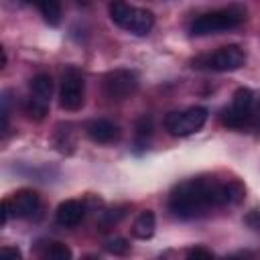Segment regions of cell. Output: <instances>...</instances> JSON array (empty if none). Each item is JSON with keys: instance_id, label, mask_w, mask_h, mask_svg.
Listing matches in <instances>:
<instances>
[{"instance_id": "1", "label": "cell", "mask_w": 260, "mask_h": 260, "mask_svg": "<svg viewBox=\"0 0 260 260\" xmlns=\"http://www.w3.org/2000/svg\"><path fill=\"white\" fill-rule=\"evenodd\" d=\"M246 187L232 179V181H215L209 177L189 179L179 183L169 199V207L177 217L193 219L211 207H223V205H236L244 199Z\"/></svg>"}, {"instance_id": "2", "label": "cell", "mask_w": 260, "mask_h": 260, "mask_svg": "<svg viewBox=\"0 0 260 260\" xmlns=\"http://www.w3.org/2000/svg\"><path fill=\"white\" fill-rule=\"evenodd\" d=\"M246 20V10L240 6H230V8H219L207 14L197 16L191 22V35L195 37H205V35H215L221 30H230L240 26Z\"/></svg>"}, {"instance_id": "3", "label": "cell", "mask_w": 260, "mask_h": 260, "mask_svg": "<svg viewBox=\"0 0 260 260\" xmlns=\"http://www.w3.org/2000/svg\"><path fill=\"white\" fill-rule=\"evenodd\" d=\"M207 110L205 108H187L181 112H169L165 118V128L173 136H189L203 128L207 122Z\"/></svg>"}, {"instance_id": "4", "label": "cell", "mask_w": 260, "mask_h": 260, "mask_svg": "<svg viewBox=\"0 0 260 260\" xmlns=\"http://www.w3.org/2000/svg\"><path fill=\"white\" fill-rule=\"evenodd\" d=\"M244 63H246V51L238 45H225L217 49L213 55L193 59V67H207L213 71H236L244 67Z\"/></svg>"}, {"instance_id": "5", "label": "cell", "mask_w": 260, "mask_h": 260, "mask_svg": "<svg viewBox=\"0 0 260 260\" xmlns=\"http://www.w3.org/2000/svg\"><path fill=\"white\" fill-rule=\"evenodd\" d=\"M138 89V75L130 69H114L104 77V93L110 100H126Z\"/></svg>"}, {"instance_id": "6", "label": "cell", "mask_w": 260, "mask_h": 260, "mask_svg": "<svg viewBox=\"0 0 260 260\" xmlns=\"http://www.w3.org/2000/svg\"><path fill=\"white\" fill-rule=\"evenodd\" d=\"M85 100V85H83V77L79 75L77 69H67L63 73V81H61V91H59V104L61 108L75 112L83 106Z\"/></svg>"}, {"instance_id": "7", "label": "cell", "mask_w": 260, "mask_h": 260, "mask_svg": "<svg viewBox=\"0 0 260 260\" xmlns=\"http://www.w3.org/2000/svg\"><path fill=\"white\" fill-rule=\"evenodd\" d=\"M12 217H30L39 209V193L30 189H20L16 191L10 199L2 201Z\"/></svg>"}, {"instance_id": "8", "label": "cell", "mask_w": 260, "mask_h": 260, "mask_svg": "<svg viewBox=\"0 0 260 260\" xmlns=\"http://www.w3.org/2000/svg\"><path fill=\"white\" fill-rule=\"evenodd\" d=\"M85 207L81 205V201L77 199H67L63 203H59L57 211H55V221L63 228H73L83 219Z\"/></svg>"}, {"instance_id": "9", "label": "cell", "mask_w": 260, "mask_h": 260, "mask_svg": "<svg viewBox=\"0 0 260 260\" xmlns=\"http://www.w3.org/2000/svg\"><path fill=\"white\" fill-rule=\"evenodd\" d=\"M85 132H87V136H89L93 142H98V144H108V142H112V140L118 138V126H116L114 122H110V120H104V118L91 120V122L87 124Z\"/></svg>"}, {"instance_id": "10", "label": "cell", "mask_w": 260, "mask_h": 260, "mask_svg": "<svg viewBox=\"0 0 260 260\" xmlns=\"http://www.w3.org/2000/svg\"><path fill=\"white\" fill-rule=\"evenodd\" d=\"M221 122L228 128H236V130L248 128V126L254 124V108L252 110H244V108L230 106V108H225L221 112Z\"/></svg>"}, {"instance_id": "11", "label": "cell", "mask_w": 260, "mask_h": 260, "mask_svg": "<svg viewBox=\"0 0 260 260\" xmlns=\"http://www.w3.org/2000/svg\"><path fill=\"white\" fill-rule=\"evenodd\" d=\"M152 26H154V14L150 10H146V8H134L124 28L134 32V35H138V37H142V35H148Z\"/></svg>"}, {"instance_id": "12", "label": "cell", "mask_w": 260, "mask_h": 260, "mask_svg": "<svg viewBox=\"0 0 260 260\" xmlns=\"http://www.w3.org/2000/svg\"><path fill=\"white\" fill-rule=\"evenodd\" d=\"M154 228H156L154 213H152L150 209H144V211L134 219L132 234H134V238H138V240H148V238H152Z\"/></svg>"}, {"instance_id": "13", "label": "cell", "mask_w": 260, "mask_h": 260, "mask_svg": "<svg viewBox=\"0 0 260 260\" xmlns=\"http://www.w3.org/2000/svg\"><path fill=\"white\" fill-rule=\"evenodd\" d=\"M30 89H32V95L49 102L51 93H53V79H51V75H47V73L35 75L32 81H30Z\"/></svg>"}, {"instance_id": "14", "label": "cell", "mask_w": 260, "mask_h": 260, "mask_svg": "<svg viewBox=\"0 0 260 260\" xmlns=\"http://www.w3.org/2000/svg\"><path fill=\"white\" fill-rule=\"evenodd\" d=\"M132 10H134V6H130L126 0H112V2H110V18H112L120 28L126 26V22H128Z\"/></svg>"}, {"instance_id": "15", "label": "cell", "mask_w": 260, "mask_h": 260, "mask_svg": "<svg viewBox=\"0 0 260 260\" xmlns=\"http://www.w3.org/2000/svg\"><path fill=\"white\" fill-rule=\"evenodd\" d=\"M37 6L41 8L45 20L51 26H57L61 22V4H59V0H37Z\"/></svg>"}, {"instance_id": "16", "label": "cell", "mask_w": 260, "mask_h": 260, "mask_svg": "<svg viewBox=\"0 0 260 260\" xmlns=\"http://www.w3.org/2000/svg\"><path fill=\"white\" fill-rule=\"evenodd\" d=\"M47 110H49V102H45V100H41V98H28L26 102H24V114L28 116V118H32V120H43L45 118V114H47Z\"/></svg>"}, {"instance_id": "17", "label": "cell", "mask_w": 260, "mask_h": 260, "mask_svg": "<svg viewBox=\"0 0 260 260\" xmlns=\"http://www.w3.org/2000/svg\"><path fill=\"white\" fill-rule=\"evenodd\" d=\"M43 256H45V258H53V260H67V258H71L73 254H71V250H69L65 244H61V242H47V248H45Z\"/></svg>"}, {"instance_id": "18", "label": "cell", "mask_w": 260, "mask_h": 260, "mask_svg": "<svg viewBox=\"0 0 260 260\" xmlns=\"http://www.w3.org/2000/svg\"><path fill=\"white\" fill-rule=\"evenodd\" d=\"M106 250H108L110 254H114V256H124V254H128L130 244H128L124 238H110V240L106 242Z\"/></svg>"}, {"instance_id": "19", "label": "cell", "mask_w": 260, "mask_h": 260, "mask_svg": "<svg viewBox=\"0 0 260 260\" xmlns=\"http://www.w3.org/2000/svg\"><path fill=\"white\" fill-rule=\"evenodd\" d=\"M150 132H152V120L150 118H140L138 120V124H136V136H138V140H146V136H150Z\"/></svg>"}, {"instance_id": "20", "label": "cell", "mask_w": 260, "mask_h": 260, "mask_svg": "<svg viewBox=\"0 0 260 260\" xmlns=\"http://www.w3.org/2000/svg\"><path fill=\"white\" fill-rule=\"evenodd\" d=\"M244 221H246L248 228H252L254 232L260 234V209H252V211H248L246 217H244Z\"/></svg>"}, {"instance_id": "21", "label": "cell", "mask_w": 260, "mask_h": 260, "mask_svg": "<svg viewBox=\"0 0 260 260\" xmlns=\"http://www.w3.org/2000/svg\"><path fill=\"white\" fill-rule=\"evenodd\" d=\"M187 256H189V258H211L213 254H211L209 250H205V248H191V250L187 252Z\"/></svg>"}, {"instance_id": "22", "label": "cell", "mask_w": 260, "mask_h": 260, "mask_svg": "<svg viewBox=\"0 0 260 260\" xmlns=\"http://www.w3.org/2000/svg\"><path fill=\"white\" fill-rule=\"evenodd\" d=\"M0 254L2 256H12V258H20V250L18 248H2Z\"/></svg>"}, {"instance_id": "23", "label": "cell", "mask_w": 260, "mask_h": 260, "mask_svg": "<svg viewBox=\"0 0 260 260\" xmlns=\"http://www.w3.org/2000/svg\"><path fill=\"white\" fill-rule=\"evenodd\" d=\"M26 2H35V4H37V0H26Z\"/></svg>"}]
</instances>
